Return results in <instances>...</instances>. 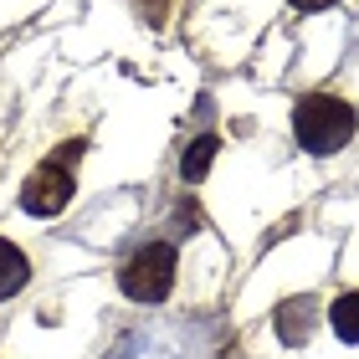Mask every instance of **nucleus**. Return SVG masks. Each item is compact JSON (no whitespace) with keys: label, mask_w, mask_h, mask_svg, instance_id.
I'll use <instances>...</instances> for the list:
<instances>
[{"label":"nucleus","mask_w":359,"mask_h":359,"mask_svg":"<svg viewBox=\"0 0 359 359\" xmlns=\"http://www.w3.org/2000/svg\"><path fill=\"white\" fill-rule=\"evenodd\" d=\"M287 6L308 15V11H329V6H339V0H287Z\"/></svg>","instance_id":"9d476101"},{"label":"nucleus","mask_w":359,"mask_h":359,"mask_svg":"<svg viewBox=\"0 0 359 359\" xmlns=\"http://www.w3.org/2000/svg\"><path fill=\"white\" fill-rule=\"evenodd\" d=\"M216 154H221V139H216V134H201V139L185 149V159H180V175H185L190 185H195V180H205V175H210V159H216Z\"/></svg>","instance_id":"423d86ee"},{"label":"nucleus","mask_w":359,"mask_h":359,"mask_svg":"<svg viewBox=\"0 0 359 359\" xmlns=\"http://www.w3.org/2000/svg\"><path fill=\"white\" fill-rule=\"evenodd\" d=\"M72 190H77L72 170H62V165L46 159V165L21 185V210H31V216H41V221H46V216H62L67 201H72Z\"/></svg>","instance_id":"7ed1b4c3"},{"label":"nucleus","mask_w":359,"mask_h":359,"mask_svg":"<svg viewBox=\"0 0 359 359\" xmlns=\"http://www.w3.org/2000/svg\"><path fill=\"white\" fill-rule=\"evenodd\" d=\"M313 323H318V303L313 298H287L277 308V334H283L287 344H303V339L313 334Z\"/></svg>","instance_id":"20e7f679"},{"label":"nucleus","mask_w":359,"mask_h":359,"mask_svg":"<svg viewBox=\"0 0 359 359\" xmlns=\"http://www.w3.org/2000/svg\"><path fill=\"white\" fill-rule=\"evenodd\" d=\"M134 11H139L149 26H165V15H170V11H165V0H134Z\"/></svg>","instance_id":"6e6552de"},{"label":"nucleus","mask_w":359,"mask_h":359,"mask_svg":"<svg viewBox=\"0 0 359 359\" xmlns=\"http://www.w3.org/2000/svg\"><path fill=\"white\" fill-rule=\"evenodd\" d=\"M354 128H359L354 103H344L334 93H308L292 108V134H298V144L308 154H339L354 139Z\"/></svg>","instance_id":"f257e3e1"},{"label":"nucleus","mask_w":359,"mask_h":359,"mask_svg":"<svg viewBox=\"0 0 359 359\" xmlns=\"http://www.w3.org/2000/svg\"><path fill=\"white\" fill-rule=\"evenodd\" d=\"M180 226H190V231L201 226V205L195 201H180Z\"/></svg>","instance_id":"1a4fd4ad"},{"label":"nucleus","mask_w":359,"mask_h":359,"mask_svg":"<svg viewBox=\"0 0 359 359\" xmlns=\"http://www.w3.org/2000/svg\"><path fill=\"white\" fill-rule=\"evenodd\" d=\"M26 283H31V262H26V252L15 247V241L0 236V303L15 298V292H21Z\"/></svg>","instance_id":"39448f33"},{"label":"nucleus","mask_w":359,"mask_h":359,"mask_svg":"<svg viewBox=\"0 0 359 359\" xmlns=\"http://www.w3.org/2000/svg\"><path fill=\"white\" fill-rule=\"evenodd\" d=\"M329 323L344 344H359V292H339L334 308H329Z\"/></svg>","instance_id":"0eeeda50"},{"label":"nucleus","mask_w":359,"mask_h":359,"mask_svg":"<svg viewBox=\"0 0 359 359\" xmlns=\"http://www.w3.org/2000/svg\"><path fill=\"white\" fill-rule=\"evenodd\" d=\"M118 287L134 303H165L170 287H175V247H170V241H149V247H139L123 262Z\"/></svg>","instance_id":"f03ea898"}]
</instances>
